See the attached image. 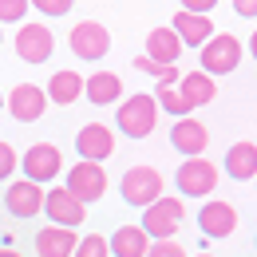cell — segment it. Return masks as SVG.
I'll return each instance as SVG.
<instances>
[{"instance_id":"1","label":"cell","mask_w":257,"mask_h":257,"mask_svg":"<svg viewBox=\"0 0 257 257\" xmlns=\"http://www.w3.org/2000/svg\"><path fill=\"white\" fill-rule=\"evenodd\" d=\"M182 225H186V206H182V198H166V194H162L155 206L143 210L139 229H143L147 237H155V241H174Z\"/></svg>"},{"instance_id":"2","label":"cell","mask_w":257,"mask_h":257,"mask_svg":"<svg viewBox=\"0 0 257 257\" xmlns=\"http://www.w3.org/2000/svg\"><path fill=\"white\" fill-rule=\"evenodd\" d=\"M115 119H119V131L127 139H151L155 123H159V107H155V99L147 95V91H139V95H127L119 103Z\"/></svg>"},{"instance_id":"3","label":"cell","mask_w":257,"mask_h":257,"mask_svg":"<svg viewBox=\"0 0 257 257\" xmlns=\"http://www.w3.org/2000/svg\"><path fill=\"white\" fill-rule=\"evenodd\" d=\"M241 40L237 36H229V32H214L206 44H202V75H229L233 67L241 64Z\"/></svg>"},{"instance_id":"4","label":"cell","mask_w":257,"mask_h":257,"mask_svg":"<svg viewBox=\"0 0 257 257\" xmlns=\"http://www.w3.org/2000/svg\"><path fill=\"white\" fill-rule=\"evenodd\" d=\"M119 194H123L127 206L147 210V206H155L162 198V174L155 166H131L127 174H123V182H119Z\"/></svg>"},{"instance_id":"5","label":"cell","mask_w":257,"mask_h":257,"mask_svg":"<svg viewBox=\"0 0 257 257\" xmlns=\"http://www.w3.org/2000/svg\"><path fill=\"white\" fill-rule=\"evenodd\" d=\"M64 190L87 210V206H95L99 198L107 194V170L95 166V162H75V166L67 170V186Z\"/></svg>"},{"instance_id":"6","label":"cell","mask_w":257,"mask_h":257,"mask_svg":"<svg viewBox=\"0 0 257 257\" xmlns=\"http://www.w3.org/2000/svg\"><path fill=\"white\" fill-rule=\"evenodd\" d=\"M174 178H178L182 198H210L222 174H218V166L210 159H182V166H178Z\"/></svg>"},{"instance_id":"7","label":"cell","mask_w":257,"mask_h":257,"mask_svg":"<svg viewBox=\"0 0 257 257\" xmlns=\"http://www.w3.org/2000/svg\"><path fill=\"white\" fill-rule=\"evenodd\" d=\"M56 174H64V155H60V147H52V143H32V147L24 151V178L36 182V186H44V182H56Z\"/></svg>"},{"instance_id":"8","label":"cell","mask_w":257,"mask_h":257,"mask_svg":"<svg viewBox=\"0 0 257 257\" xmlns=\"http://www.w3.org/2000/svg\"><path fill=\"white\" fill-rule=\"evenodd\" d=\"M67 44H71V52L79 60H103L111 52V32L99 20H79L71 28V36H67Z\"/></svg>"},{"instance_id":"9","label":"cell","mask_w":257,"mask_h":257,"mask_svg":"<svg viewBox=\"0 0 257 257\" xmlns=\"http://www.w3.org/2000/svg\"><path fill=\"white\" fill-rule=\"evenodd\" d=\"M75 151H79V162H95V166H103V159L115 155V131L107 127V123H87V127H79V135H75Z\"/></svg>"},{"instance_id":"10","label":"cell","mask_w":257,"mask_h":257,"mask_svg":"<svg viewBox=\"0 0 257 257\" xmlns=\"http://www.w3.org/2000/svg\"><path fill=\"white\" fill-rule=\"evenodd\" d=\"M4 107L12 111L16 123H36V119L48 111V95H44V87H36V83H16V87L4 95Z\"/></svg>"},{"instance_id":"11","label":"cell","mask_w":257,"mask_h":257,"mask_svg":"<svg viewBox=\"0 0 257 257\" xmlns=\"http://www.w3.org/2000/svg\"><path fill=\"white\" fill-rule=\"evenodd\" d=\"M44 214H48V222L60 225V229H75V225H83V218H87V210H83L64 186L44 190Z\"/></svg>"},{"instance_id":"12","label":"cell","mask_w":257,"mask_h":257,"mask_svg":"<svg viewBox=\"0 0 257 257\" xmlns=\"http://www.w3.org/2000/svg\"><path fill=\"white\" fill-rule=\"evenodd\" d=\"M52 52H56V36L48 24H24L16 32V56L24 64H44Z\"/></svg>"},{"instance_id":"13","label":"cell","mask_w":257,"mask_h":257,"mask_svg":"<svg viewBox=\"0 0 257 257\" xmlns=\"http://www.w3.org/2000/svg\"><path fill=\"white\" fill-rule=\"evenodd\" d=\"M4 206H8L12 218H36V214L44 210V186L20 178V182H12V186L4 190Z\"/></svg>"},{"instance_id":"14","label":"cell","mask_w":257,"mask_h":257,"mask_svg":"<svg viewBox=\"0 0 257 257\" xmlns=\"http://www.w3.org/2000/svg\"><path fill=\"white\" fill-rule=\"evenodd\" d=\"M198 225H202L206 237H229V233L237 229V210H233L229 202L210 198V202L198 210Z\"/></svg>"},{"instance_id":"15","label":"cell","mask_w":257,"mask_h":257,"mask_svg":"<svg viewBox=\"0 0 257 257\" xmlns=\"http://www.w3.org/2000/svg\"><path fill=\"white\" fill-rule=\"evenodd\" d=\"M170 143H174L178 155L202 159V151L210 147V131H206V123H198V119H178L174 131H170Z\"/></svg>"},{"instance_id":"16","label":"cell","mask_w":257,"mask_h":257,"mask_svg":"<svg viewBox=\"0 0 257 257\" xmlns=\"http://www.w3.org/2000/svg\"><path fill=\"white\" fill-rule=\"evenodd\" d=\"M170 32L178 36L186 48H202L210 36H214V20L210 16H190V12H174V20H170Z\"/></svg>"},{"instance_id":"17","label":"cell","mask_w":257,"mask_h":257,"mask_svg":"<svg viewBox=\"0 0 257 257\" xmlns=\"http://www.w3.org/2000/svg\"><path fill=\"white\" fill-rule=\"evenodd\" d=\"M147 60L162 64V67H178V60H182V40L170 32V28H151V36H147Z\"/></svg>"},{"instance_id":"18","label":"cell","mask_w":257,"mask_h":257,"mask_svg":"<svg viewBox=\"0 0 257 257\" xmlns=\"http://www.w3.org/2000/svg\"><path fill=\"white\" fill-rule=\"evenodd\" d=\"M79 245V233L75 229H60V225H44L36 233V253L40 257H71Z\"/></svg>"},{"instance_id":"19","label":"cell","mask_w":257,"mask_h":257,"mask_svg":"<svg viewBox=\"0 0 257 257\" xmlns=\"http://www.w3.org/2000/svg\"><path fill=\"white\" fill-rule=\"evenodd\" d=\"M83 95H87V103H95V107H111V103L123 99V79L115 71H95V75L83 79Z\"/></svg>"},{"instance_id":"20","label":"cell","mask_w":257,"mask_h":257,"mask_svg":"<svg viewBox=\"0 0 257 257\" xmlns=\"http://www.w3.org/2000/svg\"><path fill=\"white\" fill-rule=\"evenodd\" d=\"M225 174L229 178H237V182H253L257 174V143H233L229 151H225Z\"/></svg>"},{"instance_id":"21","label":"cell","mask_w":257,"mask_h":257,"mask_svg":"<svg viewBox=\"0 0 257 257\" xmlns=\"http://www.w3.org/2000/svg\"><path fill=\"white\" fill-rule=\"evenodd\" d=\"M178 95L186 99L190 111H198V107H210V103L218 99V83H214L210 75H202V71H190V75H182Z\"/></svg>"},{"instance_id":"22","label":"cell","mask_w":257,"mask_h":257,"mask_svg":"<svg viewBox=\"0 0 257 257\" xmlns=\"http://www.w3.org/2000/svg\"><path fill=\"white\" fill-rule=\"evenodd\" d=\"M44 95H48V103H56V107L75 103V99L83 95V75H79V71H56V75L48 79Z\"/></svg>"},{"instance_id":"23","label":"cell","mask_w":257,"mask_h":257,"mask_svg":"<svg viewBox=\"0 0 257 257\" xmlns=\"http://www.w3.org/2000/svg\"><path fill=\"white\" fill-rule=\"evenodd\" d=\"M147 249H151V237L139 225H119V233L107 241L111 257H147Z\"/></svg>"},{"instance_id":"24","label":"cell","mask_w":257,"mask_h":257,"mask_svg":"<svg viewBox=\"0 0 257 257\" xmlns=\"http://www.w3.org/2000/svg\"><path fill=\"white\" fill-rule=\"evenodd\" d=\"M155 107L159 111H170V115H178V119H190V107H186V99L178 95V87H155Z\"/></svg>"},{"instance_id":"25","label":"cell","mask_w":257,"mask_h":257,"mask_svg":"<svg viewBox=\"0 0 257 257\" xmlns=\"http://www.w3.org/2000/svg\"><path fill=\"white\" fill-rule=\"evenodd\" d=\"M135 67H139V71H147V75H155V79H159V87H178V79H182V71H178V67L151 64L147 56H139V60H135Z\"/></svg>"},{"instance_id":"26","label":"cell","mask_w":257,"mask_h":257,"mask_svg":"<svg viewBox=\"0 0 257 257\" xmlns=\"http://www.w3.org/2000/svg\"><path fill=\"white\" fill-rule=\"evenodd\" d=\"M71 257H111V253H107V237H99V233L79 237V245H75V253H71Z\"/></svg>"},{"instance_id":"27","label":"cell","mask_w":257,"mask_h":257,"mask_svg":"<svg viewBox=\"0 0 257 257\" xmlns=\"http://www.w3.org/2000/svg\"><path fill=\"white\" fill-rule=\"evenodd\" d=\"M28 16V0H0V24H16Z\"/></svg>"},{"instance_id":"28","label":"cell","mask_w":257,"mask_h":257,"mask_svg":"<svg viewBox=\"0 0 257 257\" xmlns=\"http://www.w3.org/2000/svg\"><path fill=\"white\" fill-rule=\"evenodd\" d=\"M147 257H190V253H186L178 241H151Z\"/></svg>"},{"instance_id":"29","label":"cell","mask_w":257,"mask_h":257,"mask_svg":"<svg viewBox=\"0 0 257 257\" xmlns=\"http://www.w3.org/2000/svg\"><path fill=\"white\" fill-rule=\"evenodd\" d=\"M36 12H44V16H67L71 0H36Z\"/></svg>"},{"instance_id":"30","label":"cell","mask_w":257,"mask_h":257,"mask_svg":"<svg viewBox=\"0 0 257 257\" xmlns=\"http://www.w3.org/2000/svg\"><path fill=\"white\" fill-rule=\"evenodd\" d=\"M16 162H20V159H16V151H12L8 143H0V182H4V178L16 170Z\"/></svg>"},{"instance_id":"31","label":"cell","mask_w":257,"mask_h":257,"mask_svg":"<svg viewBox=\"0 0 257 257\" xmlns=\"http://www.w3.org/2000/svg\"><path fill=\"white\" fill-rule=\"evenodd\" d=\"M233 12L237 16H257V4L253 0H233Z\"/></svg>"},{"instance_id":"32","label":"cell","mask_w":257,"mask_h":257,"mask_svg":"<svg viewBox=\"0 0 257 257\" xmlns=\"http://www.w3.org/2000/svg\"><path fill=\"white\" fill-rule=\"evenodd\" d=\"M0 257H20V253H16V249H8V245H4V249H0Z\"/></svg>"},{"instance_id":"33","label":"cell","mask_w":257,"mask_h":257,"mask_svg":"<svg viewBox=\"0 0 257 257\" xmlns=\"http://www.w3.org/2000/svg\"><path fill=\"white\" fill-rule=\"evenodd\" d=\"M0 111H4V95H0Z\"/></svg>"},{"instance_id":"34","label":"cell","mask_w":257,"mask_h":257,"mask_svg":"<svg viewBox=\"0 0 257 257\" xmlns=\"http://www.w3.org/2000/svg\"><path fill=\"white\" fill-rule=\"evenodd\" d=\"M198 257H214V253H198Z\"/></svg>"}]
</instances>
